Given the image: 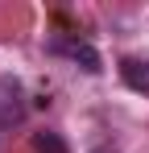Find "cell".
I'll use <instances>...</instances> for the list:
<instances>
[{
	"label": "cell",
	"mask_w": 149,
	"mask_h": 153,
	"mask_svg": "<svg viewBox=\"0 0 149 153\" xmlns=\"http://www.w3.org/2000/svg\"><path fill=\"white\" fill-rule=\"evenodd\" d=\"M54 54H66V58H74V62H83V71H99V54L87 46V42H54L50 46Z\"/></svg>",
	"instance_id": "3"
},
{
	"label": "cell",
	"mask_w": 149,
	"mask_h": 153,
	"mask_svg": "<svg viewBox=\"0 0 149 153\" xmlns=\"http://www.w3.org/2000/svg\"><path fill=\"white\" fill-rule=\"evenodd\" d=\"M33 153H71V145L62 141V132L42 128V132H33Z\"/></svg>",
	"instance_id": "4"
},
{
	"label": "cell",
	"mask_w": 149,
	"mask_h": 153,
	"mask_svg": "<svg viewBox=\"0 0 149 153\" xmlns=\"http://www.w3.org/2000/svg\"><path fill=\"white\" fill-rule=\"evenodd\" d=\"M120 79L133 87V91L149 95V58H124L120 62Z\"/></svg>",
	"instance_id": "2"
},
{
	"label": "cell",
	"mask_w": 149,
	"mask_h": 153,
	"mask_svg": "<svg viewBox=\"0 0 149 153\" xmlns=\"http://www.w3.org/2000/svg\"><path fill=\"white\" fill-rule=\"evenodd\" d=\"M25 116V91L17 79H0V128L17 124Z\"/></svg>",
	"instance_id": "1"
}]
</instances>
